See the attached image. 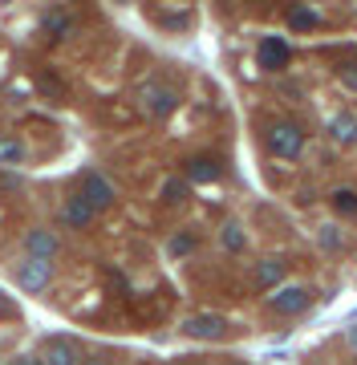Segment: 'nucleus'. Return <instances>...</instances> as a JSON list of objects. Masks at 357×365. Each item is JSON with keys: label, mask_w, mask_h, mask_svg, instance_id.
<instances>
[{"label": "nucleus", "mask_w": 357, "mask_h": 365, "mask_svg": "<svg viewBox=\"0 0 357 365\" xmlns=\"http://www.w3.org/2000/svg\"><path fill=\"white\" fill-rule=\"evenodd\" d=\"M134 102H138V110H143L146 118H155V122H162V118H171L175 110H179V90L175 86H167V81H143L138 86V93H134Z\"/></svg>", "instance_id": "obj_1"}, {"label": "nucleus", "mask_w": 357, "mask_h": 365, "mask_svg": "<svg viewBox=\"0 0 357 365\" xmlns=\"http://www.w3.org/2000/svg\"><path fill=\"white\" fill-rule=\"evenodd\" d=\"M78 195L86 199L93 211H106V207H114V203H118V187H114L102 170H86V175H81Z\"/></svg>", "instance_id": "obj_2"}, {"label": "nucleus", "mask_w": 357, "mask_h": 365, "mask_svg": "<svg viewBox=\"0 0 357 365\" xmlns=\"http://www.w3.org/2000/svg\"><path fill=\"white\" fill-rule=\"evenodd\" d=\"M313 304V288H304V284H280L272 288V297H268V309L280 317H296L304 313Z\"/></svg>", "instance_id": "obj_3"}, {"label": "nucleus", "mask_w": 357, "mask_h": 365, "mask_svg": "<svg viewBox=\"0 0 357 365\" xmlns=\"http://www.w3.org/2000/svg\"><path fill=\"white\" fill-rule=\"evenodd\" d=\"M16 284L25 292H45L53 284V260H37V256H21L16 264Z\"/></svg>", "instance_id": "obj_4"}, {"label": "nucleus", "mask_w": 357, "mask_h": 365, "mask_svg": "<svg viewBox=\"0 0 357 365\" xmlns=\"http://www.w3.org/2000/svg\"><path fill=\"white\" fill-rule=\"evenodd\" d=\"M268 150H272L276 158H301V150H304L301 126H292V122H276V126H268Z\"/></svg>", "instance_id": "obj_5"}, {"label": "nucleus", "mask_w": 357, "mask_h": 365, "mask_svg": "<svg viewBox=\"0 0 357 365\" xmlns=\"http://www.w3.org/2000/svg\"><path fill=\"white\" fill-rule=\"evenodd\" d=\"M93 220H98V211H93L90 203L78 195V191H73V195H66V199H61V207H57V223H61V227H69V232H86Z\"/></svg>", "instance_id": "obj_6"}, {"label": "nucleus", "mask_w": 357, "mask_h": 365, "mask_svg": "<svg viewBox=\"0 0 357 365\" xmlns=\"http://www.w3.org/2000/svg\"><path fill=\"white\" fill-rule=\"evenodd\" d=\"M256 61H260V69H268V73H280V69H289V61H292V45L284 37H260Z\"/></svg>", "instance_id": "obj_7"}, {"label": "nucleus", "mask_w": 357, "mask_h": 365, "mask_svg": "<svg viewBox=\"0 0 357 365\" xmlns=\"http://www.w3.org/2000/svg\"><path fill=\"white\" fill-rule=\"evenodd\" d=\"M183 333L187 337H195V341H219L227 333V317H219V313H191L183 321Z\"/></svg>", "instance_id": "obj_8"}, {"label": "nucleus", "mask_w": 357, "mask_h": 365, "mask_svg": "<svg viewBox=\"0 0 357 365\" xmlns=\"http://www.w3.org/2000/svg\"><path fill=\"white\" fill-rule=\"evenodd\" d=\"M37 357H41V365H81V361H86L81 349L69 337H49L37 349Z\"/></svg>", "instance_id": "obj_9"}, {"label": "nucleus", "mask_w": 357, "mask_h": 365, "mask_svg": "<svg viewBox=\"0 0 357 365\" xmlns=\"http://www.w3.org/2000/svg\"><path fill=\"white\" fill-rule=\"evenodd\" d=\"M41 33L49 41H69L78 33V16L69 13V9H45L41 13Z\"/></svg>", "instance_id": "obj_10"}, {"label": "nucleus", "mask_w": 357, "mask_h": 365, "mask_svg": "<svg viewBox=\"0 0 357 365\" xmlns=\"http://www.w3.org/2000/svg\"><path fill=\"white\" fill-rule=\"evenodd\" d=\"M57 252H61V240H57L53 227H29V232H25V256L57 260Z\"/></svg>", "instance_id": "obj_11"}, {"label": "nucleus", "mask_w": 357, "mask_h": 365, "mask_svg": "<svg viewBox=\"0 0 357 365\" xmlns=\"http://www.w3.org/2000/svg\"><path fill=\"white\" fill-rule=\"evenodd\" d=\"M224 175V167H219V158L212 155H195V158H187V182H215Z\"/></svg>", "instance_id": "obj_12"}, {"label": "nucleus", "mask_w": 357, "mask_h": 365, "mask_svg": "<svg viewBox=\"0 0 357 365\" xmlns=\"http://www.w3.org/2000/svg\"><path fill=\"white\" fill-rule=\"evenodd\" d=\"M25 158H29L25 138H16V134H4L0 138V167H21Z\"/></svg>", "instance_id": "obj_13"}, {"label": "nucleus", "mask_w": 357, "mask_h": 365, "mask_svg": "<svg viewBox=\"0 0 357 365\" xmlns=\"http://www.w3.org/2000/svg\"><path fill=\"white\" fill-rule=\"evenodd\" d=\"M187 191H191V182L187 179H162V187H159V199L167 203V207H179V203H187Z\"/></svg>", "instance_id": "obj_14"}, {"label": "nucleus", "mask_w": 357, "mask_h": 365, "mask_svg": "<svg viewBox=\"0 0 357 365\" xmlns=\"http://www.w3.org/2000/svg\"><path fill=\"white\" fill-rule=\"evenodd\" d=\"M284 21H289V29H296V33H309V29L321 25L317 9H309V4H296V9H289V13H284Z\"/></svg>", "instance_id": "obj_15"}, {"label": "nucleus", "mask_w": 357, "mask_h": 365, "mask_svg": "<svg viewBox=\"0 0 357 365\" xmlns=\"http://www.w3.org/2000/svg\"><path fill=\"white\" fill-rule=\"evenodd\" d=\"M329 134L337 138V143H357V118L353 114H333L329 118Z\"/></svg>", "instance_id": "obj_16"}, {"label": "nucleus", "mask_w": 357, "mask_h": 365, "mask_svg": "<svg viewBox=\"0 0 357 365\" xmlns=\"http://www.w3.org/2000/svg\"><path fill=\"white\" fill-rule=\"evenodd\" d=\"M280 276H284V264L280 260H260L256 272H252V280H256L260 288H280Z\"/></svg>", "instance_id": "obj_17"}, {"label": "nucleus", "mask_w": 357, "mask_h": 365, "mask_svg": "<svg viewBox=\"0 0 357 365\" xmlns=\"http://www.w3.org/2000/svg\"><path fill=\"white\" fill-rule=\"evenodd\" d=\"M37 90L45 93V98H53V102H66L69 98V86L57 78V73H49V69H41L37 73Z\"/></svg>", "instance_id": "obj_18"}, {"label": "nucleus", "mask_w": 357, "mask_h": 365, "mask_svg": "<svg viewBox=\"0 0 357 365\" xmlns=\"http://www.w3.org/2000/svg\"><path fill=\"white\" fill-rule=\"evenodd\" d=\"M219 248L224 252H244L248 248V235H244L239 223H224V227H219Z\"/></svg>", "instance_id": "obj_19"}, {"label": "nucleus", "mask_w": 357, "mask_h": 365, "mask_svg": "<svg viewBox=\"0 0 357 365\" xmlns=\"http://www.w3.org/2000/svg\"><path fill=\"white\" fill-rule=\"evenodd\" d=\"M329 203H333L337 215H349V220L357 215V191H349V187H337V191L329 195Z\"/></svg>", "instance_id": "obj_20"}, {"label": "nucleus", "mask_w": 357, "mask_h": 365, "mask_svg": "<svg viewBox=\"0 0 357 365\" xmlns=\"http://www.w3.org/2000/svg\"><path fill=\"white\" fill-rule=\"evenodd\" d=\"M195 248H199V235L195 232H175L171 244H167V252H171V256H191Z\"/></svg>", "instance_id": "obj_21"}, {"label": "nucleus", "mask_w": 357, "mask_h": 365, "mask_svg": "<svg viewBox=\"0 0 357 365\" xmlns=\"http://www.w3.org/2000/svg\"><path fill=\"white\" fill-rule=\"evenodd\" d=\"M150 21H155V25H162V29H175V33H179V29L191 25V13H162V9H150Z\"/></svg>", "instance_id": "obj_22"}, {"label": "nucleus", "mask_w": 357, "mask_h": 365, "mask_svg": "<svg viewBox=\"0 0 357 365\" xmlns=\"http://www.w3.org/2000/svg\"><path fill=\"white\" fill-rule=\"evenodd\" d=\"M321 248H329V252H337L341 248V232H337V227H321Z\"/></svg>", "instance_id": "obj_23"}, {"label": "nucleus", "mask_w": 357, "mask_h": 365, "mask_svg": "<svg viewBox=\"0 0 357 365\" xmlns=\"http://www.w3.org/2000/svg\"><path fill=\"white\" fill-rule=\"evenodd\" d=\"M13 317H16L13 297H4V292H0V321H13Z\"/></svg>", "instance_id": "obj_24"}, {"label": "nucleus", "mask_w": 357, "mask_h": 365, "mask_svg": "<svg viewBox=\"0 0 357 365\" xmlns=\"http://www.w3.org/2000/svg\"><path fill=\"white\" fill-rule=\"evenodd\" d=\"M110 288H114V292H126V288H130V284H126V276H122V272H114V268H110Z\"/></svg>", "instance_id": "obj_25"}, {"label": "nucleus", "mask_w": 357, "mask_h": 365, "mask_svg": "<svg viewBox=\"0 0 357 365\" xmlns=\"http://www.w3.org/2000/svg\"><path fill=\"white\" fill-rule=\"evenodd\" d=\"M9 365H41V357H37V353H16Z\"/></svg>", "instance_id": "obj_26"}, {"label": "nucleus", "mask_w": 357, "mask_h": 365, "mask_svg": "<svg viewBox=\"0 0 357 365\" xmlns=\"http://www.w3.org/2000/svg\"><path fill=\"white\" fill-rule=\"evenodd\" d=\"M341 81L349 86V90H357V66H345L341 69Z\"/></svg>", "instance_id": "obj_27"}, {"label": "nucleus", "mask_w": 357, "mask_h": 365, "mask_svg": "<svg viewBox=\"0 0 357 365\" xmlns=\"http://www.w3.org/2000/svg\"><path fill=\"white\" fill-rule=\"evenodd\" d=\"M349 345H353V349H357V329H349Z\"/></svg>", "instance_id": "obj_28"}]
</instances>
